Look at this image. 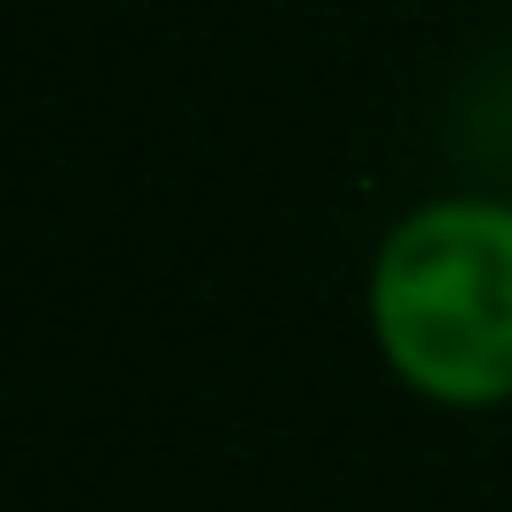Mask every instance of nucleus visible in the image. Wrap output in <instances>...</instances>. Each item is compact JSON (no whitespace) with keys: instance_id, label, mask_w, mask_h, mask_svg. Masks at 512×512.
<instances>
[{"instance_id":"1","label":"nucleus","mask_w":512,"mask_h":512,"mask_svg":"<svg viewBox=\"0 0 512 512\" xmlns=\"http://www.w3.org/2000/svg\"><path fill=\"white\" fill-rule=\"evenodd\" d=\"M362 324L384 377L437 415L512 407V196L445 189L377 234Z\"/></svg>"}]
</instances>
